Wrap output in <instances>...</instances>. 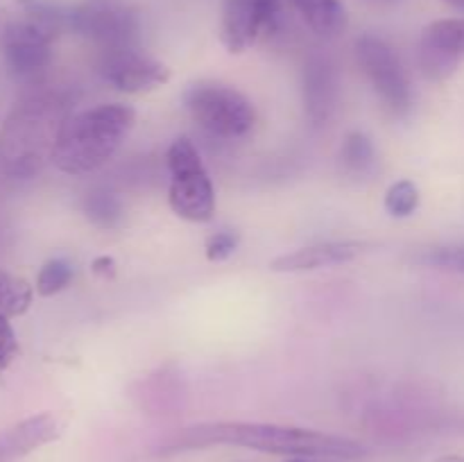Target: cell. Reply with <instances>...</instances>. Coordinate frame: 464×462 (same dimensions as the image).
I'll return each instance as SVG.
<instances>
[{"instance_id":"6da1fadb","label":"cell","mask_w":464,"mask_h":462,"mask_svg":"<svg viewBox=\"0 0 464 462\" xmlns=\"http://www.w3.org/2000/svg\"><path fill=\"white\" fill-rule=\"evenodd\" d=\"M229 444L288 457H361L365 447L343 435L263 421H211L190 426L168 442L166 451Z\"/></svg>"},{"instance_id":"5b68a950","label":"cell","mask_w":464,"mask_h":462,"mask_svg":"<svg viewBox=\"0 0 464 462\" xmlns=\"http://www.w3.org/2000/svg\"><path fill=\"white\" fill-rule=\"evenodd\" d=\"M184 107L202 130L218 139H243L254 130V104L220 82H195L184 91Z\"/></svg>"},{"instance_id":"d4e9b609","label":"cell","mask_w":464,"mask_h":462,"mask_svg":"<svg viewBox=\"0 0 464 462\" xmlns=\"http://www.w3.org/2000/svg\"><path fill=\"white\" fill-rule=\"evenodd\" d=\"M435 462H464V456H442Z\"/></svg>"},{"instance_id":"d6986e66","label":"cell","mask_w":464,"mask_h":462,"mask_svg":"<svg viewBox=\"0 0 464 462\" xmlns=\"http://www.w3.org/2000/svg\"><path fill=\"white\" fill-rule=\"evenodd\" d=\"M420 199L421 195L415 181H394L385 193V211L394 217H408L420 208Z\"/></svg>"},{"instance_id":"7c38bea8","label":"cell","mask_w":464,"mask_h":462,"mask_svg":"<svg viewBox=\"0 0 464 462\" xmlns=\"http://www.w3.org/2000/svg\"><path fill=\"white\" fill-rule=\"evenodd\" d=\"M370 245L361 240H326V243L308 245L290 254H281L270 263L272 272H308L317 267L343 265L367 252Z\"/></svg>"},{"instance_id":"9c48e42d","label":"cell","mask_w":464,"mask_h":462,"mask_svg":"<svg viewBox=\"0 0 464 462\" xmlns=\"http://www.w3.org/2000/svg\"><path fill=\"white\" fill-rule=\"evenodd\" d=\"M100 75L122 93H148L170 82V68L134 45L100 53Z\"/></svg>"},{"instance_id":"cb8c5ba5","label":"cell","mask_w":464,"mask_h":462,"mask_svg":"<svg viewBox=\"0 0 464 462\" xmlns=\"http://www.w3.org/2000/svg\"><path fill=\"white\" fill-rule=\"evenodd\" d=\"M91 272L95 276H102V279H113L118 272V265L111 256H98L91 263Z\"/></svg>"},{"instance_id":"30bf717a","label":"cell","mask_w":464,"mask_h":462,"mask_svg":"<svg viewBox=\"0 0 464 462\" xmlns=\"http://www.w3.org/2000/svg\"><path fill=\"white\" fill-rule=\"evenodd\" d=\"M281 0H225L220 39L229 53H245L279 21Z\"/></svg>"},{"instance_id":"7402d4cb","label":"cell","mask_w":464,"mask_h":462,"mask_svg":"<svg viewBox=\"0 0 464 462\" xmlns=\"http://www.w3.org/2000/svg\"><path fill=\"white\" fill-rule=\"evenodd\" d=\"M426 265L440 267V270L458 272L464 274V247H440L421 256Z\"/></svg>"},{"instance_id":"7a4b0ae2","label":"cell","mask_w":464,"mask_h":462,"mask_svg":"<svg viewBox=\"0 0 464 462\" xmlns=\"http://www.w3.org/2000/svg\"><path fill=\"white\" fill-rule=\"evenodd\" d=\"M68 116V100L57 91L39 89L23 95L0 130L3 172L25 179L53 161L54 143Z\"/></svg>"},{"instance_id":"277c9868","label":"cell","mask_w":464,"mask_h":462,"mask_svg":"<svg viewBox=\"0 0 464 462\" xmlns=\"http://www.w3.org/2000/svg\"><path fill=\"white\" fill-rule=\"evenodd\" d=\"M72 5L18 0V12L0 30L5 66L18 80H39L53 62V43L71 30Z\"/></svg>"},{"instance_id":"3957f363","label":"cell","mask_w":464,"mask_h":462,"mask_svg":"<svg viewBox=\"0 0 464 462\" xmlns=\"http://www.w3.org/2000/svg\"><path fill=\"white\" fill-rule=\"evenodd\" d=\"M134 122V109L118 102L71 113L59 131L50 163L66 175L95 172L121 149Z\"/></svg>"},{"instance_id":"5bb4252c","label":"cell","mask_w":464,"mask_h":462,"mask_svg":"<svg viewBox=\"0 0 464 462\" xmlns=\"http://www.w3.org/2000/svg\"><path fill=\"white\" fill-rule=\"evenodd\" d=\"M338 102L335 66L322 54H313L304 63V107L313 122H326Z\"/></svg>"},{"instance_id":"4316f807","label":"cell","mask_w":464,"mask_h":462,"mask_svg":"<svg viewBox=\"0 0 464 462\" xmlns=\"http://www.w3.org/2000/svg\"><path fill=\"white\" fill-rule=\"evenodd\" d=\"M288 462H311V460H308V457H290Z\"/></svg>"},{"instance_id":"ba28073f","label":"cell","mask_w":464,"mask_h":462,"mask_svg":"<svg viewBox=\"0 0 464 462\" xmlns=\"http://www.w3.org/2000/svg\"><path fill=\"white\" fill-rule=\"evenodd\" d=\"M356 59L383 107L392 116H406L412 109V86L392 45L374 34H362L356 39Z\"/></svg>"},{"instance_id":"52a82bcc","label":"cell","mask_w":464,"mask_h":462,"mask_svg":"<svg viewBox=\"0 0 464 462\" xmlns=\"http://www.w3.org/2000/svg\"><path fill=\"white\" fill-rule=\"evenodd\" d=\"M139 30V14L125 0H82L72 5L71 32L98 45L100 53L134 48Z\"/></svg>"},{"instance_id":"e0dca14e","label":"cell","mask_w":464,"mask_h":462,"mask_svg":"<svg viewBox=\"0 0 464 462\" xmlns=\"http://www.w3.org/2000/svg\"><path fill=\"white\" fill-rule=\"evenodd\" d=\"M84 213L100 229H116L125 220V207L121 197L107 188H95L86 193Z\"/></svg>"},{"instance_id":"9a60e30c","label":"cell","mask_w":464,"mask_h":462,"mask_svg":"<svg viewBox=\"0 0 464 462\" xmlns=\"http://www.w3.org/2000/svg\"><path fill=\"white\" fill-rule=\"evenodd\" d=\"M317 36L334 39L347 27V9L340 0H288Z\"/></svg>"},{"instance_id":"603a6c76","label":"cell","mask_w":464,"mask_h":462,"mask_svg":"<svg viewBox=\"0 0 464 462\" xmlns=\"http://www.w3.org/2000/svg\"><path fill=\"white\" fill-rule=\"evenodd\" d=\"M18 356V340L7 315H0V371L7 370Z\"/></svg>"},{"instance_id":"484cf974","label":"cell","mask_w":464,"mask_h":462,"mask_svg":"<svg viewBox=\"0 0 464 462\" xmlns=\"http://www.w3.org/2000/svg\"><path fill=\"white\" fill-rule=\"evenodd\" d=\"M442 3H447L449 7L460 9V12H464V0H442Z\"/></svg>"},{"instance_id":"44dd1931","label":"cell","mask_w":464,"mask_h":462,"mask_svg":"<svg viewBox=\"0 0 464 462\" xmlns=\"http://www.w3.org/2000/svg\"><path fill=\"white\" fill-rule=\"evenodd\" d=\"M238 243H240V236L236 234V231H229V229L216 231L213 236H208L207 245H204V249H207V258L211 263L227 261V258L238 249Z\"/></svg>"},{"instance_id":"8992f818","label":"cell","mask_w":464,"mask_h":462,"mask_svg":"<svg viewBox=\"0 0 464 462\" xmlns=\"http://www.w3.org/2000/svg\"><path fill=\"white\" fill-rule=\"evenodd\" d=\"M170 208L188 222H208L216 213V190L190 139L179 136L168 148Z\"/></svg>"},{"instance_id":"83f0119b","label":"cell","mask_w":464,"mask_h":462,"mask_svg":"<svg viewBox=\"0 0 464 462\" xmlns=\"http://www.w3.org/2000/svg\"><path fill=\"white\" fill-rule=\"evenodd\" d=\"M383 3H392V0H383Z\"/></svg>"},{"instance_id":"2e32d148","label":"cell","mask_w":464,"mask_h":462,"mask_svg":"<svg viewBox=\"0 0 464 462\" xmlns=\"http://www.w3.org/2000/svg\"><path fill=\"white\" fill-rule=\"evenodd\" d=\"M376 149L374 143L362 131H352L344 136L340 148V166L349 177H362L374 168Z\"/></svg>"},{"instance_id":"ac0fdd59","label":"cell","mask_w":464,"mask_h":462,"mask_svg":"<svg viewBox=\"0 0 464 462\" xmlns=\"http://www.w3.org/2000/svg\"><path fill=\"white\" fill-rule=\"evenodd\" d=\"M32 306V285L21 276L0 270V315H23Z\"/></svg>"},{"instance_id":"4fadbf2b","label":"cell","mask_w":464,"mask_h":462,"mask_svg":"<svg viewBox=\"0 0 464 462\" xmlns=\"http://www.w3.org/2000/svg\"><path fill=\"white\" fill-rule=\"evenodd\" d=\"M63 424L54 412H39L18 421L0 435V460H16L62 435Z\"/></svg>"},{"instance_id":"8fae6325","label":"cell","mask_w":464,"mask_h":462,"mask_svg":"<svg viewBox=\"0 0 464 462\" xmlns=\"http://www.w3.org/2000/svg\"><path fill=\"white\" fill-rule=\"evenodd\" d=\"M464 59V18L429 23L420 39V66L429 80L442 82Z\"/></svg>"},{"instance_id":"ffe728a7","label":"cell","mask_w":464,"mask_h":462,"mask_svg":"<svg viewBox=\"0 0 464 462\" xmlns=\"http://www.w3.org/2000/svg\"><path fill=\"white\" fill-rule=\"evenodd\" d=\"M72 279V267L71 263L62 261V258H53L45 263L36 274V293L41 297H53V294L62 293Z\"/></svg>"}]
</instances>
